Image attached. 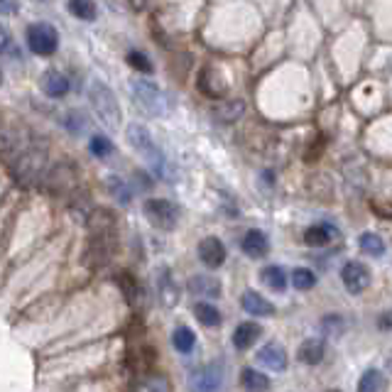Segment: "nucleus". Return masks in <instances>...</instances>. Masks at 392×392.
I'll return each instance as SVG.
<instances>
[{"instance_id":"e433bc0d","label":"nucleus","mask_w":392,"mask_h":392,"mask_svg":"<svg viewBox=\"0 0 392 392\" xmlns=\"http://www.w3.org/2000/svg\"><path fill=\"white\" fill-rule=\"evenodd\" d=\"M0 83H3V72H0Z\"/></svg>"},{"instance_id":"72a5a7b5","label":"nucleus","mask_w":392,"mask_h":392,"mask_svg":"<svg viewBox=\"0 0 392 392\" xmlns=\"http://www.w3.org/2000/svg\"><path fill=\"white\" fill-rule=\"evenodd\" d=\"M10 49H13V34L0 22V52H10Z\"/></svg>"},{"instance_id":"c756f323","label":"nucleus","mask_w":392,"mask_h":392,"mask_svg":"<svg viewBox=\"0 0 392 392\" xmlns=\"http://www.w3.org/2000/svg\"><path fill=\"white\" fill-rule=\"evenodd\" d=\"M69 13H72L74 18L86 20V22H91V20H96L98 8L91 3V0H72V3H69Z\"/></svg>"},{"instance_id":"f257e3e1","label":"nucleus","mask_w":392,"mask_h":392,"mask_svg":"<svg viewBox=\"0 0 392 392\" xmlns=\"http://www.w3.org/2000/svg\"><path fill=\"white\" fill-rule=\"evenodd\" d=\"M88 101H91L96 116L101 118V123L111 130H118L123 121V108L118 103V96L113 93V88L103 81H91L88 86Z\"/></svg>"},{"instance_id":"2eb2a0df","label":"nucleus","mask_w":392,"mask_h":392,"mask_svg":"<svg viewBox=\"0 0 392 392\" xmlns=\"http://www.w3.org/2000/svg\"><path fill=\"white\" fill-rule=\"evenodd\" d=\"M260 334H262V329H260V324H255V321L238 324L236 331H233V346H236L238 351H248L257 339H260Z\"/></svg>"},{"instance_id":"20e7f679","label":"nucleus","mask_w":392,"mask_h":392,"mask_svg":"<svg viewBox=\"0 0 392 392\" xmlns=\"http://www.w3.org/2000/svg\"><path fill=\"white\" fill-rule=\"evenodd\" d=\"M142 211H145L147 221L160 231H172L180 223V206L170 198H147L142 203Z\"/></svg>"},{"instance_id":"f3484780","label":"nucleus","mask_w":392,"mask_h":392,"mask_svg":"<svg viewBox=\"0 0 392 392\" xmlns=\"http://www.w3.org/2000/svg\"><path fill=\"white\" fill-rule=\"evenodd\" d=\"M334 236H339V231H336L334 226H329V223H316V226L306 228L304 243L306 245H311V248H324L334 241Z\"/></svg>"},{"instance_id":"1a4fd4ad","label":"nucleus","mask_w":392,"mask_h":392,"mask_svg":"<svg viewBox=\"0 0 392 392\" xmlns=\"http://www.w3.org/2000/svg\"><path fill=\"white\" fill-rule=\"evenodd\" d=\"M257 363L265 365V368L275 370V373H282V370H287V351L282 344H277V341H270V344H265L260 351L255 353Z\"/></svg>"},{"instance_id":"bb28decb","label":"nucleus","mask_w":392,"mask_h":392,"mask_svg":"<svg viewBox=\"0 0 392 392\" xmlns=\"http://www.w3.org/2000/svg\"><path fill=\"white\" fill-rule=\"evenodd\" d=\"M135 392H170V380L165 375H142L140 383H137Z\"/></svg>"},{"instance_id":"dca6fc26","label":"nucleus","mask_w":392,"mask_h":392,"mask_svg":"<svg viewBox=\"0 0 392 392\" xmlns=\"http://www.w3.org/2000/svg\"><path fill=\"white\" fill-rule=\"evenodd\" d=\"M241 304H243V309H245L248 314H252V316H272V314H275V306H272L270 302L265 299V297L257 295V292H252V290L243 292Z\"/></svg>"},{"instance_id":"c9c22d12","label":"nucleus","mask_w":392,"mask_h":392,"mask_svg":"<svg viewBox=\"0 0 392 392\" xmlns=\"http://www.w3.org/2000/svg\"><path fill=\"white\" fill-rule=\"evenodd\" d=\"M388 321H390V316L383 314V319H380V326H383V329H388Z\"/></svg>"},{"instance_id":"a211bd4d","label":"nucleus","mask_w":392,"mask_h":392,"mask_svg":"<svg viewBox=\"0 0 392 392\" xmlns=\"http://www.w3.org/2000/svg\"><path fill=\"white\" fill-rule=\"evenodd\" d=\"M42 91L49 98H64L69 93V79L62 72H47L42 76Z\"/></svg>"},{"instance_id":"2f4dec72","label":"nucleus","mask_w":392,"mask_h":392,"mask_svg":"<svg viewBox=\"0 0 392 392\" xmlns=\"http://www.w3.org/2000/svg\"><path fill=\"white\" fill-rule=\"evenodd\" d=\"M88 150H91V155L98 157V160H106V157L113 152V142L108 140L106 135H91V142H88Z\"/></svg>"},{"instance_id":"412c9836","label":"nucleus","mask_w":392,"mask_h":392,"mask_svg":"<svg viewBox=\"0 0 392 392\" xmlns=\"http://www.w3.org/2000/svg\"><path fill=\"white\" fill-rule=\"evenodd\" d=\"M172 346H175L180 353H191L196 346V336L189 326H177L175 334H172Z\"/></svg>"},{"instance_id":"ddd939ff","label":"nucleus","mask_w":392,"mask_h":392,"mask_svg":"<svg viewBox=\"0 0 392 392\" xmlns=\"http://www.w3.org/2000/svg\"><path fill=\"white\" fill-rule=\"evenodd\" d=\"M241 248H243V252L250 257H265L267 250H270V241H267V236L262 231L252 228V231H248L245 236H243Z\"/></svg>"},{"instance_id":"393cba45","label":"nucleus","mask_w":392,"mask_h":392,"mask_svg":"<svg viewBox=\"0 0 392 392\" xmlns=\"http://www.w3.org/2000/svg\"><path fill=\"white\" fill-rule=\"evenodd\" d=\"M262 280H265V285L270 287V290L285 292V287H287V272H285V267H280V265L265 267V270H262Z\"/></svg>"},{"instance_id":"9b49d317","label":"nucleus","mask_w":392,"mask_h":392,"mask_svg":"<svg viewBox=\"0 0 392 392\" xmlns=\"http://www.w3.org/2000/svg\"><path fill=\"white\" fill-rule=\"evenodd\" d=\"M198 91L206 93L208 98H223V93L228 91V83L213 67H203L201 76H198Z\"/></svg>"},{"instance_id":"6ab92c4d","label":"nucleus","mask_w":392,"mask_h":392,"mask_svg":"<svg viewBox=\"0 0 392 392\" xmlns=\"http://www.w3.org/2000/svg\"><path fill=\"white\" fill-rule=\"evenodd\" d=\"M241 385L245 392H267L270 390V378L265 373L255 368H243L241 373Z\"/></svg>"},{"instance_id":"f03ea898","label":"nucleus","mask_w":392,"mask_h":392,"mask_svg":"<svg viewBox=\"0 0 392 392\" xmlns=\"http://www.w3.org/2000/svg\"><path fill=\"white\" fill-rule=\"evenodd\" d=\"M130 91L135 103L150 116H165L167 113V96L155 81H147V79H135L130 83Z\"/></svg>"},{"instance_id":"7ed1b4c3","label":"nucleus","mask_w":392,"mask_h":392,"mask_svg":"<svg viewBox=\"0 0 392 392\" xmlns=\"http://www.w3.org/2000/svg\"><path fill=\"white\" fill-rule=\"evenodd\" d=\"M126 135H128V142H130L137 152H142L145 160L150 162V165L155 167L157 175H160L162 167H165V157H162L160 147H157L155 140H152L150 130H147L145 126H140V123H133V126H128Z\"/></svg>"},{"instance_id":"b1692460","label":"nucleus","mask_w":392,"mask_h":392,"mask_svg":"<svg viewBox=\"0 0 392 392\" xmlns=\"http://www.w3.org/2000/svg\"><path fill=\"white\" fill-rule=\"evenodd\" d=\"M116 282H118V287H121L123 295H126V302H128V304H135L137 295H140V285H137L135 277H133L128 270H123V272H118Z\"/></svg>"},{"instance_id":"7c9ffc66","label":"nucleus","mask_w":392,"mask_h":392,"mask_svg":"<svg viewBox=\"0 0 392 392\" xmlns=\"http://www.w3.org/2000/svg\"><path fill=\"white\" fill-rule=\"evenodd\" d=\"M292 285H295V290H311L316 285V275L309 267H297L292 272Z\"/></svg>"},{"instance_id":"4c0bfd02","label":"nucleus","mask_w":392,"mask_h":392,"mask_svg":"<svg viewBox=\"0 0 392 392\" xmlns=\"http://www.w3.org/2000/svg\"><path fill=\"white\" fill-rule=\"evenodd\" d=\"M329 392H341V390H329Z\"/></svg>"},{"instance_id":"cd10ccee","label":"nucleus","mask_w":392,"mask_h":392,"mask_svg":"<svg viewBox=\"0 0 392 392\" xmlns=\"http://www.w3.org/2000/svg\"><path fill=\"white\" fill-rule=\"evenodd\" d=\"M385 378L378 368H370L363 373V378L358 380V392H383Z\"/></svg>"},{"instance_id":"5701e85b","label":"nucleus","mask_w":392,"mask_h":392,"mask_svg":"<svg viewBox=\"0 0 392 392\" xmlns=\"http://www.w3.org/2000/svg\"><path fill=\"white\" fill-rule=\"evenodd\" d=\"M106 187H108V191H111V194L123 203V206H128V203L133 201V191H130V187H128V182H126V180H121V177H118V175H108Z\"/></svg>"},{"instance_id":"9d476101","label":"nucleus","mask_w":392,"mask_h":392,"mask_svg":"<svg viewBox=\"0 0 392 392\" xmlns=\"http://www.w3.org/2000/svg\"><path fill=\"white\" fill-rule=\"evenodd\" d=\"M198 260L206 267H211V270H216V267H221L223 262H226V245H223L216 236L203 238V241L198 243Z\"/></svg>"},{"instance_id":"0eeeda50","label":"nucleus","mask_w":392,"mask_h":392,"mask_svg":"<svg viewBox=\"0 0 392 392\" xmlns=\"http://www.w3.org/2000/svg\"><path fill=\"white\" fill-rule=\"evenodd\" d=\"M116 233H91V241H88L86 257L91 265H106L113 257L116 250Z\"/></svg>"},{"instance_id":"c85d7f7f","label":"nucleus","mask_w":392,"mask_h":392,"mask_svg":"<svg viewBox=\"0 0 392 392\" xmlns=\"http://www.w3.org/2000/svg\"><path fill=\"white\" fill-rule=\"evenodd\" d=\"M358 243H360V250L368 252V255H373V257H383L385 255V241L378 236V233H370V231L363 233Z\"/></svg>"},{"instance_id":"a878e982","label":"nucleus","mask_w":392,"mask_h":392,"mask_svg":"<svg viewBox=\"0 0 392 392\" xmlns=\"http://www.w3.org/2000/svg\"><path fill=\"white\" fill-rule=\"evenodd\" d=\"M130 363H133V368H135V373H140V375L152 373V368H155V351L140 349L137 353L130 356Z\"/></svg>"},{"instance_id":"6e6552de","label":"nucleus","mask_w":392,"mask_h":392,"mask_svg":"<svg viewBox=\"0 0 392 392\" xmlns=\"http://www.w3.org/2000/svg\"><path fill=\"white\" fill-rule=\"evenodd\" d=\"M341 280H344V287L351 295H360V292H365L370 285V270L363 262L351 260V262H346L344 270H341Z\"/></svg>"},{"instance_id":"473e14b6","label":"nucleus","mask_w":392,"mask_h":392,"mask_svg":"<svg viewBox=\"0 0 392 392\" xmlns=\"http://www.w3.org/2000/svg\"><path fill=\"white\" fill-rule=\"evenodd\" d=\"M128 64H130L133 69H137L140 74H152V62L147 59V54L145 52H140V49H130L128 52Z\"/></svg>"},{"instance_id":"423d86ee","label":"nucleus","mask_w":392,"mask_h":392,"mask_svg":"<svg viewBox=\"0 0 392 392\" xmlns=\"http://www.w3.org/2000/svg\"><path fill=\"white\" fill-rule=\"evenodd\" d=\"M223 383V370L218 363H206L189 375V392H218Z\"/></svg>"},{"instance_id":"f8f14e48","label":"nucleus","mask_w":392,"mask_h":392,"mask_svg":"<svg viewBox=\"0 0 392 392\" xmlns=\"http://www.w3.org/2000/svg\"><path fill=\"white\" fill-rule=\"evenodd\" d=\"M243 113H245V101H241V98H226V101H218L213 106L211 116L218 123H236Z\"/></svg>"},{"instance_id":"aec40b11","label":"nucleus","mask_w":392,"mask_h":392,"mask_svg":"<svg viewBox=\"0 0 392 392\" xmlns=\"http://www.w3.org/2000/svg\"><path fill=\"white\" fill-rule=\"evenodd\" d=\"M324 341L319 339H306L304 344L299 346V360L306 365H319L321 360H324Z\"/></svg>"},{"instance_id":"39448f33","label":"nucleus","mask_w":392,"mask_h":392,"mask_svg":"<svg viewBox=\"0 0 392 392\" xmlns=\"http://www.w3.org/2000/svg\"><path fill=\"white\" fill-rule=\"evenodd\" d=\"M27 47L37 57H49L57 52L59 47V34L52 25L47 22H34L27 27Z\"/></svg>"},{"instance_id":"4be33fe9","label":"nucleus","mask_w":392,"mask_h":392,"mask_svg":"<svg viewBox=\"0 0 392 392\" xmlns=\"http://www.w3.org/2000/svg\"><path fill=\"white\" fill-rule=\"evenodd\" d=\"M194 316L198 319V324L208 326V329L221 326V311H218L213 304H208V302H198V304L194 306Z\"/></svg>"},{"instance_id":"f704fd0d","label":"nucleus","mask_w":392,"mask_h":392,"mask_svg":"<svg viewBox=\"0 0 392 392\" xmlns=\"http://www.w3.org/2000/svg\"><path fill=\"white\" fill-rule=\"evenodd\" d=\"M15 5H10V3H0V13H15Z\"/></svg>"},{"instance_id":"4468645a","label":"nucleus","mask_w":392,"mask_h":392,"mask_svg":"<svg viewBox=\"0 0 392 392\" xmlns=\"http://www.w3.org/2000/svg\"><path fill=\"white\" fill-rule=\"evenodd\" d=\"M187 290H189L191 295L211 297V299H216V297H221V282L211 275H196L187 282Z\"/></svg>"}]
</instances>
